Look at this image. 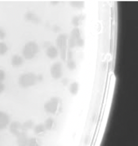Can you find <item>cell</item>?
I'll list each match as a JSON object with an SVG mask.
<instances>
[{
	"instance_id": "11",
	"label": "cell",
	"mask_w": 138,
	"mask_h": 146,
	"mask_svg": "<svg viewBox=\"0 0 138 146\" xmlns=\"http://www.w3.org/2000/svg\"><path fill=\"white\" fill-rule=\"evenodd\" d=\"M11 63L12 65H13L14 67L20 66L22 65L23 63V58L20 55H14L13 57H12Z\"/></svg>"
},
{
	"instance_id": "18",
	"label": "cell",
	"mask_w": 138,
	"mask_h": 146,
	"mask_svg": "<svg viewBox=\"0 0 138 146\" xmlns=\"http://www.w3.org/2000/svg\"><path fill=\"white\" fill-rule=\"evenodd\" d=\"M84 18H85V16H83V15L74 16L73 19H72V21H71L72 24L73 25V26L75 27H78L79 25H80L81 21L83 20Z\"/></svg>"
},
{
	"instance_id": "2",
	"label": "cell",
	"mask_w": 138,
	"mask_h": 146,
	"mask_svg": "<svg viewBox=\"0 0 138 146\" xmlns=\"http://www.w3.org/2000/svg\"><path fill=\"white\" fill-rule=\"evenodd\" d=\"M39 51V47L36 42H29L23 47L22 54L26 60H31L37 55Z\"/></svg>"
},
{
	"instance_id": "20",
	"label": "cell",
	"mask_w": 138,
	"mask_h": 146,
	"mask_svg": "<svg viewBox=\"0 0 138 146\" xmlns=\"http://www.w3.org/2000/svg\"><path fill=\"white\" fill-rule=\"evenodd\" d=\"M8 51V47L4 42H0V55H3Z\"/></svg>"
},
{
	"instance_id": "23",
	"label": "cell",
	"mask_w": 138,
	"mask_h": 146,
	"mask_svg": "<svg viewBox=\"0 0 138 146\" xmlns=\"http://www.w3.org/2000/svg\"><path fill=\"white\" fill-rule=\"evenodd\" d=\"M84 45H85V40H84L82 38L78 39L76 41V46L83 47Z\"/></svg>"
},
{
	"instance_id": "19",
	"label": "cell",
	"mask_w": 138,
	"mask_h": 146,
	"mask_svg": "<svg viewBox=\"0 0 138 146\" xmlns=\"http://www.w3.org/2000/svg\"><path fill=\"white\" fill-rule=\"evenodd\" d=\"M71 5L73 7L81 9L83 8L84 6H85V2L81 1H72L71 2Z\"/></svg>"
},
{
	"instance_id": "9",
	"label": "cell",
	"mask_w": 138,
	"mask_h": 146,
	"mask_svg": "<svg viewBox=\"0 0 138 146\" xmlns=\"http://www.w3.org/2000/svg\"><path fill=\"white\" fill-rule=\"evenodd\" d=\"M9 122H10V118L8 115L6 113L0 111V130L6 128Z\"/></svg>"
},
{
	"instance_id": "14",
	"label": "cell",
	"mask_w": 138,
	"mask_h": 146,
	"mask_svg": "<svg viewBox=\"0 0 138 146\" xmlns=\"http://www.w3.org/2000/svg\"><path fill=\"white\" fill-rule=\"evenodd\" d=\"M46 129L44 127V125L42 123L38 124L34 127V132L37 135H42L46 133Z\"/></svg>"
},
{
	"instance_id": "22",
	"label": "cell",
	"mask_w": 138,
	"mask_h": 146,
	"mask_svg": "<svg viewBox=\"0 0 138 146\" xmlns=\"http://www.w3.org/2000/svg\"><path fill=\"white\" fill-rule=\"evenodd\" d=\"M76 46V40L73 38L69 36L67 39V47L68 49H72Z\"/></svg>"
},
{
	"instance_id": "15",
	"label": "cell",
	"mask_w": 138,
	"mask_h": 146,
	"mask_svg": "<svg viewBox=\"0 0 138 146\" xmlns=\"http://www.w3.org/2000/svg\"><path fill=\"white\" fill-rule=\"evenodd\" d=\"M79 89V85L77 82H73L70 84L69 86V92L73 95H76L78 93Z\"/></svg>"
},
{
	"instance_id": "4",
	"label": "cell",
	"mask_w": 138,
	"mask_h": 146,
	"mask_svg": "<svg viewBox=\"0 0 138 146\" xmlns=\"http://www.w3.org/2000/svg\"><path fill=\"white\" fill-rule=\"evenodd\" d=\"M44 109L48 113L53 114H57L61 109V101L58 98H52L45 103Z\"/></svg>"
},
{
	"instance_id": "1",
	"label": "cell",
	"mask_w": 138,
	"mask_h": 146,
	"mask_svg": "<svg viewBox=\"0 0 138 146\" xmlns=\"http://www.w3.org/2000/svg\"><path fill=\"white\" fill-rule=\"evenodd\" d=\"M67 35L65 34H60L58 36L57 40V46L58 52L60 53V57L63 61H65L68 47H67Z\"/></svg>"
},
{
	"instance_id": "5",
	"label": "cell",
	"mask_w": 138,
	"mask_h": 146,
	"mask_svg": "<svg viewBox=\"0 0 138 146\" xmlns=\"http://www.w3.org/2000/svg\"><path fill=\"white\" fill-rule=\"evenodd\" d=\"M50 73L53 79H58L61 78L62 76V65L61 63L57 62L51 66Z\"/></svg>"
},
{
	"instance_id": "3",
	"label": "cell",
	"mask_w": 138,
	"mask_h": 146,
	"mask_svg": "<svg viewBox=\"0 0 138 146\" xmlns=\"http://www.w3.org/2000/svg\"><path fill=\"white\" fill-rule=\"evenodd\" d=\"M18 82L20 85L23 88H28L36 84L38 82V78L37 75L33 73H27L21 75Z\"/></svg>"
},
{
	"instance_id": "24",
	"label": "cell",
	"mask_w": 138,
	"mask_h": 146,
	"mask_svg": "<svg viewBox=\"0 0 138 146\" xmlns=\"http://www.w3.org/2000/svg\"><path fill=\"white\" fill-rule=\"evenodd\" d=\"M6 36V33L3 28L0 27V39L3 40Z\"/></svg>"
},
{
	"instance_id": "13",
	"label": "cell",
	"mask_w": 138,
	"mask_h": 146,
	"mask_svg": "<svg viewBox=\"0 0 138 146\" xmlns=\"http://www.w3.org/2000/svg\"><path fill=\"white\" fill-rule=\"evenodd\" d=\"M44 127L46 130L48 131H51L55 128V120L51 117H49V118L47 119L45 121V123H44Z\"/></svg>"
},
{
	"instance_id": "27",
	"label": "cell",
	"mask_w": 138,
	"mask_h": 146,
	"mask_svg": "<svg viewBox=\"0 0 138 146\" xmlns=\"http://www.w3.org/2000/svg\"><path fill=\"white\" fill-rule=\"evenodd\" d=\"M67 82H68V80H67V79H63L62 83L64 84V85H66V84H67Z\"/></svg>"
},
{
	"instance_id": "12",
	"label": "cell",
	"mask_w": 138,
	"mask_h": 146,
	"mask_svg": "<svg viewBox=\"0 0 138 146\" xmlns=\"http://www.w3.org/2000/svg\"><path fill=\"white\" fill-rule=\"evenodd\" d=\"M25 18L27 20L30 21V22H32V23H38L40 22V19L35 14L32 13V12H27V13L25 14Z\"/></svg>"
},
{
	"instance_id": "26",
	"label": "cell",
	"mask_w": 138,
	"mask_h": 146,
	"mask_svg": "<svg viewBox=\"0 0 138 146\" xmlns=\"http://www.w3.org/2000/svg\"><path fill=\"white\" fill-rule=\"evenodd\" d=\"M5 90V85L3 82H0V94H1L2 92H3Z\"/></svg>"
},
{
	"instance_id": "6",
	"label": "cell",
	"mask_w": 138,
	"mask_h": 146,
	"mask_svg": "<svg viewBox=\"0 0 138 146\" xmlns=\"http://www.w3.org/2000/svg\"><path fill=\"white\" fill-rule=\"evenodd\" d=\"M9 129H10L11 133L16 136H17L22 133L23 131L22 123H20L19 121H13L12 122L9 127Z\"/></svg>"
},
{
	"instance_id": "16",
	"label": "cell",
	"mask_w": 138,
	"mask_h": 146,
	"mask_svg": "<svg viewBox=\"0 0 138 146\" xmlns=\"http://www.w3.org/2000/svg\"><path fill=\"white\" fill-rule=\"evenodd\" d=\"M34 126V123L32 120H27L24 123L22 124V130L23 132H27L28 130L32 129Z\"/></svg>"
},
{
	"instance_id": "17",
	"label": "cell",
	"mask_w": 138,
	"mask_h": 146,
	"mask_svg": "<svg viewBox=\"0 0 138 146\" xmlns=\"http://www.w3.org/2000/svg\"><path fill=\"white\" fill-rule=\"evenodd\" d=\"M70 36L74 38L76 41L78 39L81 38V35L80 29H79L78 27H75L74 29L71 31V34H70Z\"/></svg>"
},
{
	"instance_id": "7",
	"label": "cell",
	"mask_w": 138,
	"mask_h": 146,
	"mask_svg": "<svg viewBox=\"0 0 138 146\" xmlns=\"http://www.w3.org/2000/svg\"><path fill=\"white\" fill-rule=\"evenodd\" d=\"M66 60H67V66L70 70H74L77 68L76 63L73 60V52L70 49H67V55H66Z\"/></svg>"
},
{
	"instance_id": "25",
	"label": "cell",
	"mask_w": 138,
	"mask_h": 146,
	"mask_svg": "<svg viewBox=\"0 0 138 146\" xmlns=\"http://www.w3.org/2000/svg\"><path fill=\"white\" fill-rule=\"evenodd\" d=\"M5 78V73L3 70H0V82L4 81Z\"/></svg>"
},
{
	"instance_id": "21",
	"label": "cell",
	"mask_w": 138,
	"mask_h": 146,
	"mask_svg": "<svg viewBox=\"0 0 138 146\" xmlns=\"http://www.w3.org/2000/svg\"><path fill=\"white\" fill-rule=\"evenodd\" d=\"M27 146H40V142L36 138H31L29 140Z\"/></svg>"
},
{
	"instance_id": "10",
	"label": "cell",
	"mask_w": 138,
	"mask_h": 146,
	"mask_svg": "<svg viewBox=\"0 0 138 146\" xmlns=\"http://www.w3.org/2000/svg\"><path fill=\"white\" fill-rule=\"evenodd\" d=\"M46 55L51 59L57 58L58 55V51L57 47L54 46H49L46 49Z\"/></svg>"
},
{
	"instance_id": "28",
	"label": "cell",
	"mask_w": 138,
	"mask_h": 146,
	"mask_svg": "<svg viewBox=\"0 0 138 146\" xmlns=\"http://www.w3.org/2000/svg\"><path fill=\"white\" fill-rule=\"evenodd\" d=\"M89 140H90V137H89V136H86V139H85V143H86V144L88 143Z\"/></svg>"
},
{
	"instance_id": "8",
	"label": "cell",
	"mask_w": 138,
	"mask_h": 146,
	"mask_svg": "<svg viewBox=\"0 0 138 146\" xmlns=\"http://www.w3.org/2000/svg\"><path fill=\"white\" fill-rule=\"evenodd\" d=\"M17 137V143L18 146H27L29 138H28L26 132H22Z\"/></svg>"
}]
</instances>
